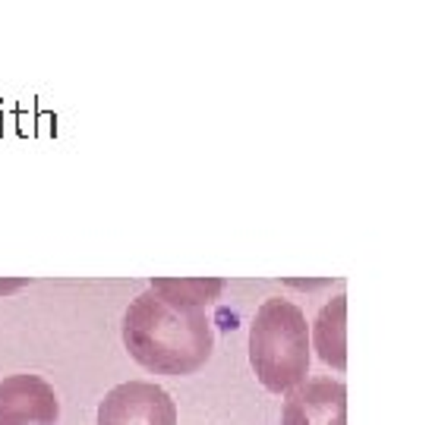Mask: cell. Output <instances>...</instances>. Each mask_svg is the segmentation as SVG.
Masks as SVG:
<instances>
[{"instance_id":"cell-1","label":"cell","mask_w":432,"mask_h":425,"mask_svg":"<svg viewBox=\"0 0 432 425\" xmlns=\"http://www.w3.org/2000/svg\"><path fill=\"white\" fill-rule=\"evenodd\" d=\"M123 347L152 375L183 378L211 359L215 331L205 306L152 281L123 312Z\"/></svg>"},{"instance_id":"cell-2","label":"cell","mask_w":432,"mask_h":425,"mask_svg":"<svg viewBox=\"0 0 432 425\" xmlns=\"http://www.w3.org/2000/svg\"><path fill=\"white\" fill-rule=\"evenodd\" d=\"M310 325L297 303L272 296L255 309L250 325V365L262 387L288 394L310 375Z\"/></svg>"},{"instance_id":"cell-3","label":"cell","mask_w":432,"mask_h":425,"mask_svg":"<svg viewBox=\"0 0 432 425\" xmlns=\"http://www.w3.org/2000/svg\"><path fill=\"white\" fill-rule=\"evenodd\" d=\"M98 425H177V403L155 381H123L98 403Z\"/></svg>"},{"instance_id":"cell-4","label":"cell","mask_w":432,"mask_h":425,"mask_svg":"<svg viewBox=\"0 0 432 425\" xmlns=\"http://www.w3.org/2000/svg\"><path fill=\"white\" fill-rule=\"evenodd\" d=\"M60 400L45 378L19 372L0 381V425H57Z\"/></svg>"},{"instance_id":"cell-5","label":"cell","mask_w":432,"mask_h":425,"mask_svg":"<svg viewBox=\"0 0 432 425\" xmlns=\"http://www.w3.org/2000/svg\"><path fill=\"white\" fill-rule=\"evenodd\" d=\"M281 425H347V387L334 378H306L284 397Z\"/></svg>"},{"instance_id":"cell-6","label":"cell","mask_w":432,"mask_h":425,"mask_svg":"<svg viewBox=\"0 0 432 425\" xmlns=\"http://www.w3.org/2000/svg\"><path fill=\"white\" fill-rule=\"evenodd\" d=\"M344 312H347V296H334L322 306L316 328L310 334V343H316L319 359L334 365L338 372L347 369V343H344Z\"/></svg>"},{"instance_id":"cell-7","label":"cell","mask_w":432,"mask_h":425,"mask_svg":"<svg viewBox=\"0 0 432 425\" xmlns=\"http://www.w3.org/2000/svg\"><path fill=\"white\" fill-rule=\"evenodd\" d=\"M167 290H174L183 299H193L199 306H209L221 296L224 281L221 277H158Z\"/></svg>"},{"instance_id":"cell-8","label":"cell","mask_w":432,"mask_h":425,"mask_svg":"<svg viewBox=\"0 0 432 425\" xmlns=\"http://www.w3.org/2000/svg\"><path fill=\"white\" fill-rule=\"evenodd\" d=\"M28 281H0V293H13V290H19V287H26Z\"/></svg>"}]
</instances>
